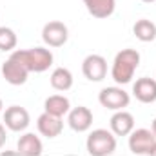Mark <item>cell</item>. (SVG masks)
Wrapping results in <instances>:
<instances>
[{
    "mask_svg": "<svg viewBox=\"0 0 156 156\" xmlns=\"http://www.w3.org/2000/svg\"><path fill=\"white\" fill-rule=\"evenodd\" d=\"M140 64V55L134 49L120 51L113 64V80L116 83H129L134 75V69Z\"/></svg>",
    "mask_w": 156,
    "mask_h": 156,
    "instance_id": "cell-1",
    "label": "cell"
},
{
    "mask_svg": "<svg viewBox=\"0 0 156 156\" xmlns=\"http://www.w3.org/2000/svg\"><path fill=\"white\" fill-rule=\"evenodd\" d=\"M13 56L31 73H42L45 69H49V66L53 64V55L51 51L44 49V47H35L29 51H15Z\"/></svg>",
    "mask_w": 156,
    "mask_h": 156,
    "instance_id": "cell-2",
    "label": "cell"
},
{
    "mask_svg": "<svg viewBox=\"0 0 156 156\" xmlns=\"http://www.w3.org/2000/svg\"><path fill=\"white\" fill-rule=\"evenodd\" d=\"M116 149L115 136L105 129H96L87 138V153L91 156H109Z\"/></svg>",
    "mask_w": 156,
    "mask_h": 156,
    "instance_id": "cell-3",
    "label": "cell"
},
{
    "mask_svg": "<svg viewBox=\"0 0 156 156\" xmlns=\"http://www.w3.org/2000/svg\"><path fill=\"white\" fill-rule=\"evenodd\" d=\"M156 144V136L153 131H147V129H138L131 134L129 138V149L133 154H149L153 145Z\"/></svg>",
    "mask_w": 156,
    "mask_h": 156,
    "instance_id": "cell-4",
    "label": "cell"
},
{
    "mask_svg": "<svg viewBox=\"0 0 156 156\" xmlns=\"http://www.w3.org/2000/svg\"><path fill=\"white\" fill-rule=\"evenodd\" d=\"M83 76L91 82H100L107 75V62L100 55H89L82 64Z\"/></svg>",
    "mask_w": 156,
    "mask_h": 156,
    "instance_id": "cell-5",
    "label": "cell"
},
{
    "mask_svg": "<svg viewBox=\"0 0 156 156\" xmlns=\"http://www.w3.org/2000/svg\"><path fill=\"white\" fill-rule=\"evenodd\" d=\"M67 37H69V31H67V27H66L62 22L53 20V22H49V24L44 26L42 38H44V42H45L47 45H51V47H60V45H64V44L67 42Z\"/></svg>",
    "mask_w": 156,
    "mask_h": 156,
    "instance_id": "cell-6",
    "label": "cell"
},
{
    "mask_svg": "<svg viewBox=\"0 0 156 156\" xmlns=\"http://www.w3.org/2000/svg\"><path fill=\"white\" fill-rule=\"evenodd\" d=\"M2 75L5 78V82H9V83H13V85H22V83H26L29 71L11 55L9 60L2 66Z\"/></svg>",
    "mask_w": 156,
    "mask_h": 156,
    "instance_id": "cell-7",
    "label": "cell"
},
{
    "mask_svg": "<svg viewBox=\"0 0 156 156\" xmlns=\"http://www.w3.org/2000/svg\"><path fill=\"white\" fill-rule=\"evenodd\" d=\"M100 104L107 109H122V107H127L129 105V94L123 91V89H118V87H107L100 93Z\"/></svg>",
    "mask_w": 156,
    "mask_h": 156,
    "instance_id": "cell-8",
    "label": "cell"
},
{
    "mask_svg": "<svg viewBox=\"0 0 156 156\" xmlns=\"http://www.w3.org/2000/svg\"><path fill=\"white\" fill-rule=\"evenodd\" d=\"M4 122L11 131H24L29 125V113L20 105H11L4 115Z\"/></svg>",
    "mask_w": 156,
    "mask_h": 156,
    "instance_id": "cell-9",
    "label": "cell"
},
{
    "mask_svg": "<svg viewBox=\"0 0 156 156\" xmlns=\"http://www.w3.org/2000/svg\"><path fill=\"white\" fill-rule=\"evenodd\" d=\"M91 123H93V113L87 107H83V105H78L69 113V125L76 133L87 131L91 127Z\"/></svg>",
    "mask_w": 156,
    "mask_h": 156,
    "instance_id": "cell-10",
    "label": "cell"
},
{
    "mask_svg": "<svg viewBox=\"0 0 156 156\" xmlns=\"http://www.w3.org/2000/svg\"><path fill=\"white\" fill-rule=\"evenodd\" d=\"M133 93L140 102L151 104L156 100V82L153 78H140V80H136Z\"/></svg>",
    "mask_w": 156,
    "mask_h": 156,
    "instance_id": "cell-11",
    "label": "cell"
},
{
    "mask_svg": "<svg viewBox=\"0 0 156 156\" xmlns=\"http://www.w3.org/2000/svg\"><path fill=\"white\" fill-rule=\"evenodd\" d=\"M38 131L40 134L47 136V138H56L60 133H62V118L58 116H53L49 113H44L42 116L38 118Z\"/></svg>",
    "mask_w": 156,
    "mask_h": 156,
    "instance_id": "cell-12",
    "label": "cell"
},
{
    "mask_svg": "<svg viewBox=\"0 0 156 156\" xmlns=\"http://www.w3.org/2000/svg\"><path fill=\"white\" fill-rule=\"evenodd\" d=\"M18 154L22 156H38L42 154V142L38 136H35L33 133L24 134L18 140Z\"/></svg>",
    "mask_w": 156,
    "mask_h": 156,
    "instance_id": "cell-13",
    "label": "cell"
},
{
    "mask_svg": "<svg viewBox=\"0 0 156 156\" xmlns=\"http://www.w3.org/2000/svg\"><path fill=\"white\" fill-rule=\"evenodd\" d=\"M83 4L94 18H107L115 11V0H83Z\"/></svg>",
    "mask_w": 156,
    "mask_h": 156,
    "instance_id": "cell-14",
    "label": "cell"
},
{
    "mask_svg": "<svg viewBox=\"0 0 156 156\" xmlns=\"http://www.w3.org/2000/svg\"><path fill=\"white\" fill-rule=\"evenodd\" d=\"M133 127H134V118H133V115H129V113L120 111V113H116L115 116L111 118V129H113V133L118 134V136L129 134L133 131Z\"/></svg>",
    "mask_w": 156,
    "mask_h": 156,
    "instance_id": "cell-15",
    "label": "cell"
},
{
    "mask_svg": "<svg viewBox=\"0 0 156 156\" xmlns=\"http://www.w3.org/2000/svg\"><path fill=\"white\" fill-rule=\"evenodd\" d=\"M45 113L62 118L66 113H69V100L66 96H60V94L49 96L45 100Z\"/></svg>",
    "mask_w": 156,
    "mask_h": 156,
    "instance_id": "cell-16",
    "label": "cell"
},
{
    "mask_svg": "<svg viewBox=\"0 0 156 156\" xmlns=\"http://www.w3.org/2000/svg\"><path fill=\"white\" fill-rule=\"evenodd\" d=\"M133 31H134L136 38L142 40V42H153V40L156 38V26L151 20H145V18L138 20V22L134 24Z\"/></svg>",
    "mask_w": 156,
    "mask_h": 156,
    "instance_id": "cell-17",
    "label": "cell"
},
{
    "mask_svg": "<svg viewBox=\"0 0 156 156\" xmlns=\"http://www.w3.org/2000/svg\"><path fill=\"white\" fill-rule=\"evenodd\" d=\"M51 85L56 89V91H67L71 85H73V75L64 69V67H58L53 71L51 75Z\"/></svg>",
    "mask_w": 156,
    "mask_h": 156,
    "instance_id": "cell-18",
    "label": "cell"
},
{
    "mask_svg": "<svg viewBox=\"0 0 156 156\" xmlns=\"http://www.w3.org/2000/svg\"><path fill=\"white\" fill-rule=\"evenodd\" d=\"M16 45V35L9 27H0V51H11Z\"/></svg>",
    "mask_w": 156,
    "mask_h": 156,
    "instance_id": "cell-19",
    "label": "cell"
},
{
    "mask_svg": "<svg viewBox=\"0 0 156 156\" xmlns=\"http://www.w3.org/2000/svg\"><path fill=\"white\" fill-rule=\"evenodd\" d=\"M5 144V129H4V125H0V147Z\"/></svg>",
    "mask_w": 156,
    "mask_h": 156,
    "instance_id": "cell-20",
    "label": "cell"
},
{
    "mask_svg": "<svg viewBox=\"0 0 156 156\" xmlns=\"http://www.w3.org/2000/svg\"><path fill=\"white\" fill-rule=\"evenodd\" d=\"M149 156H156V144L153 145V149H151V153H149Z\"/></svg>",
    "mask_w": 156,
    "mask_h": 156,
    "instance_id": "cell-21",
    "label": "cell"
},
{
    "mask_svg": "<svg viewBox=\"0 0 156 156\" xmlns=\"http://www.w3.org/2000/svg\"><path fill=\"white\" fill-rule=\"evenodd\" d=\"M153 133H154V136H156V120L153 122Z\"/></svg>",
    "mask_w": 156,
    "mask_h": 156,
    "instance_id": "cell-22",
    "label": "cell"
},
{
    "mask_svg": "<svg viewBox=\"0 0 156 156\" xmlns=\"http://www.w3.org/2000/svg\"><path fill=\"white\" fill-rule=\"evenodd\" d=\"M144 2H154V0H144Z\"/></svg>",
    "mask_w": 156,
    "mask_h": 156,
    "instance_id": "cell-23",
    "label": "cell"
},
{
    "mask_svg": "<svg viewBox=\"0 0 156 156\" xmlns=\"http://www.w3.org/2000/svg\"><path fill=\"white\" fill-rule=\"evenodd\" d=\"M0 111H2V100H0Z\"/></svg>",
    "mask_w": 156,
    "mask_h": 156,
    "instance_id": "cell-24",
    "label": "cell"
}]
</instances>
